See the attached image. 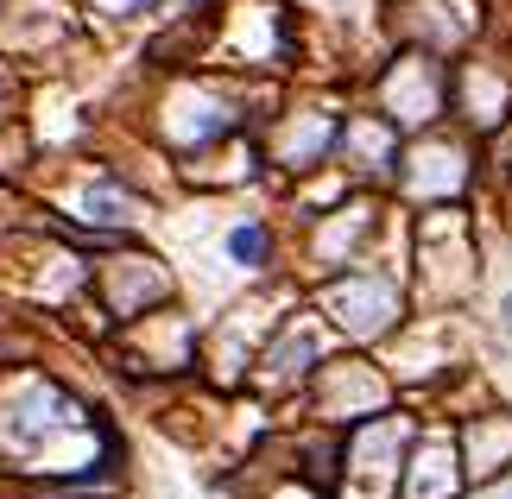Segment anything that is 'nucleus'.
Here are the masks:
<instances>
[{"label":"nucleus","instance_id":"nucleus-1","mask_svg":"<svg viewBox=\"0 0 512 499\" xmlns=\"http://www.w3.org/2000/svg\"><path fill=\"white\" fill-rule=\"evenodd\" d=\"M228 253L241 259V266H260V259H266V228H234L228 234Z\"/></svg>","mask_w":512,"mask_h":499},{"label":"nucleus","instance_id":"nucleus-2","mask_svg":"<svg viewBox=\"0 0 512 499\" xmlns=\"http://www.w3.org/2000/svg\"><path fill=\"white\" fill-rule=\"evenodd\" d=\"M500 316H506V329H512V297H506V304H500Z\"/></svg>","mask_w":512,"mask_h":499}]
</instances>
